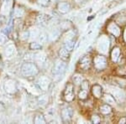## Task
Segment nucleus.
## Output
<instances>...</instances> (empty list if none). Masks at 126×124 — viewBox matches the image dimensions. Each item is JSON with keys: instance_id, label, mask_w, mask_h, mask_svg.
Segmentation results:
<instances>
[{"instance_id": "obj_34", "label": "nucleus", "mask_w": 126, "mask_h": 124, "mask_svg": "<svg viewBox=\"0 0 126 124\" xmlns=\"http://www.w3.org/2000/svg\"><path fill=\"white\" fill-rule=\"evenodd\" d=\"M46 15H40L37 19L38 23H44L45 21L46 20V17H45Z\"/></svg>"}, {"instance_id": "obj_21", "label": "nucleus", "mask_w": 126, "mask_h": 124, "mask_svg": "<svg viewBox=\"0 0 126 124\" xmlns=\"http://www.w3.org/2000/svg\"><path fill=\"white\" fill-rule=\"evenodd\" d=\"M90 66V59L88 57H85L83 58L82 60V61H81V67L83 69H87Z\"/></svg>"}, {"instance_id": "obj_39", "label": "nucleus", "mask_w": 126, "mask_h": 124, "mask_svg": "<svg viewBox=\"0 0 126 124\" xmlns=\"http://www.w3.org/2000/svg\"><path fill=\"white\" fill-rule=\"evenodd\" d=\"M119 123H125V118H123L122 120H120V121H119Z\"/></svg>"}, {"instance_id": "obj_10", "label": "nucleus", "mask_w": 126, "mask_h": 124, "mask_svg": "<svg viewBox=\"0 0 126 124\" xmlns=\"http://www.w3.org/2000/svg\"><path fill=\"white\" fill-rule=\"evenodd\" d=\"M74 98V94L72 91V86H68L65 91V99L67 101H72Z\"/></svg>"}, {"instance_id": "obj_20", "label": "nucleus", "mask_w": 126, "mask_h": 124, "mask_svg": "<svg viewBox=\"0 0 126 124\" xmlns=\"http://www.w3.org/2000/svg\"><path fill=\"white\" fill-rule=\"evenodd\" d=\"M48 40V35L46 33H40L39 36H38V40L40 44H44L46 43Z\"/></svg>"}, {"instance_id": "obj_24", "label": "nucleus", "mask_w": 126, "mask_h": 124, "mask_svg": "<svg viewBox=\"0 0 126 124\" xmlns=\"http://www.w3.org/2000/svg\"><path fill=\"white\" fill-rule=\"evenodd\" d=\"M14 14H15V16H16V17L20 18L24 14V10L23 9H21V8H16Z\"/></svg>"}, {"instance_id": "obj_7", "label": "nucleus", "mask_w": 126, "mask_h": 124, "mask_svg": "<svg viewBox=\"0 0 126 124\" xmlns=\"http://www.w3.org/2000/svg\"><path fill=\"white\" fill-rule=\"evenodd\" d=\"M111 93L119 101H124V99H125L124 92L121 90H119V89L111 88Z\"/></svg>"}, {"instance_id": "obj_11", "label": "nucleus", "mask_w": 126, "mask_h": 124, "mask_svg": "<svg viewBox=\"0 0 126 124\" xmlns=\"http://www.w3.org/2000/svg\"><path fill=\"white\" fill-rule=\"evenodd\" d=\"M33 55H34L33 57L34 60H36L40 64H44L46 62V55L43 54V53H38V54H34Z\"/></svg>"}, {"instance_id": "obj_16", "label": "nucleus", "mask_w": 126, "mask_h": 124, "mask_svg": "<svg viewBox=\"0 0 126 124\" xmlns=\"http://www.w3.org/2000/svg\"><path fill=\"white\" fill-rule=\"evenodd\" d=\"M59 36H60V31L58 29H53L49 34V39L50 41H55L56 40H57Z\"/></svg>"}, {"instance_id": "obj_14", "label": "nucleus", "mask_w": 126, "mask_h": 124, "mask_svg": "<svg viewBox=\"0 0 126 124\" xmlns=\"http://www.w3.org/2000/svg\"><path fill=\"white\" fill-rule=\"evenodd\" d=\"M109 32H111L114 36H119V34H120L119 28L115 24H111L109 26Z\"/></svg>"}, {"instance_id": "obj_18", "label": "nucleus", "mask_w": 126, "mask_h": 124, "mask_svg": "<svg viewBox=\"0 0 126 124\" xmlns=\"http://www.w3.org/2000/svg\"><path fill=\"white\" fill-rule=\"evenodd\" d=\"M93 93L96 97H100L101 94H102V88H101V86H98V85H95L93 87Z\"/></svg>"}, {"instance_id": "obj_25", "label": "nucleus", "mask_w": 126, "mask_h": 124, "mask_svg": "<svg viewBox=\"0 0 126 124\" xmlns=\"http://www.w3.org/2000/svg\"><path fill=\"white\" fill-rule=\"evenodd\" d=\"M30 49L32 50H38L41 49V44L37 42H32L30 44Z\"/></svg>"}, {"instance_id": "obj_27", "label": "nucleus", "mask_w": 126, "mask_h": 124, "mask_svg": "<svg viewBox=\"0 0 126 124\" xmlns=\"http://www.w3.org/2000/svg\"><path fill=\"white\" fill-rule=\"evenodd\" d=\"M100 110H101V112L103 113V114H108V113H109L111 111V107L108 105H104L103 107H101Z\"/></svg>"}, {"instance_id": "obj_5", "label": "nucleus", "mask_w": 126, "mask_h": 124, "mask_svg": "<svg viewBox=\"0 0 126 124\" xmlns=\"http://www.w3.org/2000/svg\"><path fill=\"white\" fill-rule=\"evenodd\" d=\"M109 48V41L106 37H103L98 42V50L103 53H106Z\"/></svg>"}, {"instance_id": "obj_32", "label": "nucleus", "mask_w": 126, "mask_h": 124, "mask_svg": "<svg viewBox=\"0 0 126 124\" xmlns=\"http://www.w3.org/2000/svg\"><path fill=\"white\" fill-rule=\"evenodd\" d=\"M81 85H82V90L87 91V89H88V82H87V81H82V82L81 83Z\"/></svg>"}, {"instance_id": "obj_26", "label": "nucleus", "mask_w": 126, "mask_h": 124, "mask_svg": "<svg viewBox=\"0 0 126 124\" xmlns=\"http://www.w3.org/2000/svg\"><path fill=\"white\" fill-rule=\"evenodd\" d=\"M40 34V31L36 29H31L30 31V38L31 39H35V38H38Z\"/></svg>"}, {"instance_id": "obj_8", "label": "nucleus", "mask_w": 126, "mask_h": 124, "mask_svg": "<svg viewBox=\"0 0 126 124\" xmlns=\"http://www.w3.org/2000/svg\"><path fill=\"white\" fill-rule=\"evenodd\" d=\"M16 53V47L15 44H9L7 45V47L5 48V55L7 57H12L15 55Z\"/></svg>"}, {"instance_id": "obj_9", "label": "nucleus", "mask_w": 126, "mask_h": 124, "mask_svg": "<svg viewBox=\"0 0 126 124\" xmlns=\"http://www.w3.org/2000/svg\"><path fill=\"white\" fill-rule=\"evenodd\" d=\"M73 115V111L71 108H66L62 111V119L64 120L65 122L70 121Z\"/></svg>"}, {"instance_id": "obj_33", "label": "nucleus", "mask_w": 126, "mask_h": 124, "mask_svg": "<svg viewBox=\"0 0 126 124\" xmlns=\"http://www.w3.org/2000/svg\"><path fill=\"white\" fill-rule=\"evenodd\" d=\"M92 122L93 123H98L100 122V118H99L98 116L97 115H93L92 117Z\"/></svg>"}, {"instance_id": "obj_40", "label": "nucleus", "mask_w": 126, "mask_h": 124, "mask_svg": "<svg viewBox=\"0 0 126 124\" xmlns=\"http://www.w3.org/2000/svg\"><path fill=\"white\" fill-rule=\"evenodd\" d=\"M124 38H125V42H126V31L125 32V34H124Z\"/></svg>"}, {"instance_id": "obj_29", "label": "nucleus", "mask_w": 126, "mask_h": 124, "mask_svg": "<svg viewBox=\"0 0 126 124\" xmlns=\"http://www.w3.org/2000/svg\"><path fill=\"white\" fill-rule=\"evenodd\" d=\"M7 41V34H4L3 32L0 33V44H3Z\"/></svg>"}, {"instance_id": "obj_6", "label": "nucleus", "mask_w": 126, "mask_h": 124, "mask_svg": "<svg viewBox=\"0 0 126 124\" xmlns=\"http://www.w3.org/2000/svg\"><path fill=\"white\" fill-rule=\"evenodd\" d=\"M94 65L97 69L102 70V69H103L106 66V59L103 57V56H100V55L97 56L94 59Z\"/></svg>"}, {"instance_id": "obj_19", "label": "nucleus", "mask_w": 126, "mask_h": 124, "mask_svg": "<svg viewBox=\"0 0 126 124\" xmlns=\"http://www.w3.org/2000/svg\"><path fill=\"white\" fill-rule=\"evenodd\" d=\"M119 55H120V50L119 48H114L112 51V60L113 61H117L119 60Z\"/></svg>"}, {"instance_id": "obj_37", "label": "nucleus", "mask_w": 126, "mask_h": 124, "mask_svg": "<svg viewBox=\"0 0 126 124\" xmlns=\"http://www.w3.org/2000/svg\"><path fill=\"white\" fill-rule=\"evenodd\" d=\"M38 3L41 5H47L49 3V0H38Z\"/></svg>"}, {"instance_id": "obj_22", "label": "nucleus", "mask_w": 126, "mask_h": 124, "mask_svg": "<svg viewBox=\"0 0 126 124\" xmlns=\"http://www.w3.org/2000/svg\"><path fill=\"white\" fill-rule=\"evenodd\" d=\"M83 78L82 76L80 74H76L73 76V82L75 83L76 85H81V83L82 82Z\"/></svg>"}, {"instance_id": "obj_1", "label": "nucleus", "mask_w": 126, "mask_h": 124, "mask_svg": "<svg viewBox=\"0 0 126 124\" xmlns=\"http://www.w3.org/2000/svg\"><path fill=\"white\" fill-rule=\"evenodd\" d=\"M21 73L24 77H30L37 75L38 68L35 64L32 62H27L21 67Z\"/></svg>"}, {"instance_id": "obj_38", "label": "nucleus", "mask_w": 126, "mask_h": 124, "mask_svg": "<svg viewBox=\"0 0 126 124\" xmlns=\"http://www.w3.org/2000/svg\"><path fill=\"white\" fill-rule=\"evenodd\" d=\"M4 22H5V19L3 17V16H0V25H2Z\"/></svg>"}, {"instance_id": "obj_23", "label": "nucleus", "mask_w": 126, "mask_h": 124, "mask_svg": "<svg viewBox=\"0 0 126 124\" xmlns=\"http://www.w3.org/2000/svg\"><path fill=\"white\" fill-rule=\"evenodd\" d=\"M34 123H36V124L46 123V120H45L43 115H41V114H38L37 116H36V117H34Z\"/></svg>"}, {"instance_id": "obj_4", "label": "nucleus", "mask_w": 126, "mask_h": 124, "mask_svg": "<svg viewBox=\"0 0 126 124\" xmlns=\"http://www.w3.org/2000/svg\"><path fill=\"white\" fill-rule=\"evenodd\" d=\"M4 90L9 94H14L17 91L15 82L13 80H8L4 84Z\"/></svg>"}, {"instance_id": "obj_13", "label": "nucleus", "mask_w": 126, "mask_h": 124, "mask_svg": "<svg viewBox=\"0 0 126 124\" xmlns=\"http://www.w3.org/2000/svg\"><path fill=\"white\" fill-rule=\"evenodd\" d=\"M74 46H75V41L73 40V39H72V40H65L64 48L66 49V50H67L69 52L72 51L73 49H74Z\"/></svg>"}, {"instance_id": "obj_12", "label": "nucleus", "mask_w": 126, "mask_h": 124, "mask_svg": "<svg viewBox=\"0 0 126 124\" xmlns=\"http://www.w3.org/2000/svg\"><path fill=\"white\" fill-rule=\"evenodd\" d=\"M58 10L62 14H66L70 10V5L67 3H60L58 4Z\"/></svg>"}, {"instance_id": "obj_15", "label": "nucleus", "mask_w": 126, "mask_h": 124, "mask_svg": "<svg viewBox=\"0 0 126 124\" xmlns=\"http://www.w3.org/2000/svg\"><path fill=\"white\" fill-rule=\"evenodd\" d=\"M48 96L47 95H41L38 97L37 101H38V104L40 107H45L46 104L48 103Z\"/></svg>"}, {"instance_id": "obj_3", "label": "nucleus", "mask_w": 126, "mask_h": 124, "mask_svg": "<svg viewBox=\"0 0 126 124\" xmlns=\"http://www.w3.org/2000/svg\"><path fill=\"white\" fill-rule=\"evenodd\" d=\"M37 85L39 88L42 91H47L50 85V80L47 76H40L37 80Z\"/></svg>"}, {"instance_id": "obj_17", "label": "nucleus", "mask_w": 126, "mask_h": 124, "mask_svg": "<svg viewBox=\"0 0 126 124\" xmlns=\"http://www.w3.org/2000/svg\"><path fill=\"white\" fill-rule=\"evenodd\" d=\"M59 55L62 60H67L69 56H70V54H69V51L67 50H66L65 48H62L59 51Z\"/></svg>"}, {"instance_id": "obj_31", "label": "nucleus", "mask_w": 126, "mask_h": 124, "mask_svg": "<svg viewBox=\"0 0 126 124\" xmlns=\"http://www.w3.org/2000/svg\"><path fill=\"white\" fill-rule=\"evenodd\" d=\"M87 96V91L82 90V91H81L80 92H79V97H80V99H85Z\"/></svg>"}, {"instance_id": "obj_35", "label": "nucleus", "mask_w": 126, "mask_h": 124, "mask_svg": "<svg viewBox=\"0 0 126 124\" xmlns=\"http://www.w3.org/2000/svg\"><path fill=\"white\" fill-rule=\"evenodd\" d=\"M4 4H5V8H7V9L9 10V8L11 7V5H12V0H5Z\"/></svg>"}, {"instance_id": "obj_28", "label": "nucleus", "mask_w": 126, "mask_h": 124, "mask_svg": "<svg viewBox=\"0 0 126 124\" xmlns=\"http://www.w3.org/2000/svg\"><path fill=\"white\" fill-rule=\"evenodd\" d=\"M104 100H105V101H106L107 103H109V104H110V105H113V104L115 103L113 97V96H109V95L105 96Z\"/></svg>"}, {"instance_id": "obj_30", "label": "nucleus", "mask_w": 126, "mask_h": 124, "mask_svg": "<svg viewBox=\"0 0 126 124\" xmlns=\"http://www.w3.org/2000/svg\"><path fill=\"white\" fill-rule=\"evenodd\" d=\"M75 34L73 31H68L67 33L66 34V36H65V40H72L74 37Z\"/></svg>"}, {"instance_id": "obj_36", "label": "nucleus", "mask_w": 126, "mask_h": 124, "mask_svg": "<svg viewBox=\"0 0 126 124\" xmlns=\"http://www.w3.org/2000/svg\"><path fill=\"white\" fill-rule=\"evenodd\" d=\"M30 36V32H24V33L22 34L21 39L22 40H27Z\"/></svg>"}, {"instance_id": "obj_2", "label": "nucleus", "mask_w": 126, "mask_h": 124, "mask_svg": "<svg viewBox=\"0 0 126 124\" xmlns=\"http://www.w3.org/2000/svg\"><path fill=\"white\" fill-rule=\"evenodd\" d=\"M66 68V62L62 61V60H58V61H56V65H55L53 70H52V74H53V76L55 77H60L65 72Z\"/></svg>"}]
</instances>
